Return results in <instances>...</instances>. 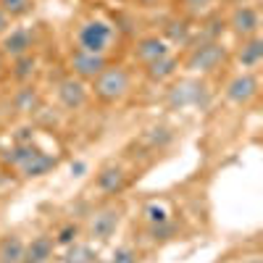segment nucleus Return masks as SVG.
I'll return each instance as SVG.
<instances>
[{
    "label": "nucleus",
    "mask_w": 263,
    "mask_h": 263,
    "mask_svg": "<svg viewBox=\"0 0 263 263\" xmlns=\"http://www.w3.org/2000/svg\"><path fill=\"white\" fill-rule=\"evenodd\" d=\"M260 58H263V40H260V34L242 40V45H239V50H237L239 66H242V69H255V66L260 63Z\"/></svg>",
    "instance_id": "obj_16"
},
{
    "label": "nucleus",
    "mask_w": 263,
    "mask_h": 263,
    "mask_svg": "<svg viewBox=\"0 0 263 263\" xmlns=\"http://www.w3.org/2000/svg\"><path fill=\"white\" fill-rule=\"evenodd\" d=\"M95 187L103 195H119L126 187V171H124V166H119V163L103 166L98 171V177H95Z\"/></svg>",
    "instance_id": "obj_12"
},
{
    "label": "nucleus",
    "mask_w": 263,
    "mask_h": 263,
    "mask_svg": "<svg viewBox=\"0 0 263 263\" xmlns=\"http://www.w3.org/2000/svg\"><path fill=\"white\" fill-rule=\"evenodd\" d=\"M213 3H216V0H182V6H184L187 13H200V11L211 8Z\"/></svg>",
    "instance_id": "obj_26"
},
{
    "label": "nucleus",
    "mask_w": 263,
    "mask_h": 263,
    "mask_svg": "<svg viewBox=\"0 0 263 263\" xmlns=\"http://www.w3.org/2000/svg\"><path fill=\"white\" fill-rule=\"evenodd\" d=\"M227 27L229 32L237 37V40H248V37H255L260 32V13L255 6L250 3H237L234 11L229 13L227 18Z\"/></svg>",
    "instance_id": "obj_6"
},
{
    "label": "nucleus",
    "mask_w": 263,
    "mask_h": 263,
    "mask_svg": "<svg viewBox=\"0 0 263 263\" xmlns=\"http://www.w3.org/2000/svg\"><path fill=\"white\" fill-rule=\"evenodd\" d=\"M24 248L27 242L16 234H6L0 239V263H21L24 260Z\"/></svg>",
    "instance_id": "obj_18"
},
{
    "label": "nucleus",
    "mask_w": 263,
    "mask_h": 263,
    "mask_svg": "<svg viewBox=\"0 0 263 263\" xmlns=\"http://www.w3.org/2000/svg\"><path fill=\"white\" fill-rule=\"evenodd\" d=\"M95 250L84 242H71L63 255V263H95Z\"/></svg>",
    "instance_id": "obj_21"
},
{
    "label": "nucleus",
    "mask_w": 263,
    "mask_h": 263,
    "mask_svg": "<svg viewBox=\"0 0 263 263\" xmlns=\"http://www.w3.org/2000/svg\"><path fill=\"white\" fill-rule=\"evenodd\" d=\"M137 260H140V253L135 248H129V245L116 248L114 255H111V263H137Z\"/></svg>",
    "instance_id": "obj_25"
},
{
    "label": "nucleus",
    "mask_w": 263,
    "mask_h": 263,
    "mask_svg": "<svg viewBox=\"0 0 263 263\" xmlns=\"http://www.w3.org/2000/svg\"><path fill=\"white\" fill-rule=\"evenodd\" d=\"M55 98L66 111H82L87 105V98H90V90H87V82L69 74L55 84Z\"/></svg>",
    "instance_id": "obj_8"
},
{
    "label": "nucleus",
    "mask_w": 263,
    "mask_h": 263,
    "mask_svg": "<svg viewBox=\"0 0 263 263\" xmlns=\"http://www.w3.org/2000/svg\"><path fill=\"white\" fill-rule=\"evenodd\" d=\"M142 69H145V77H147L150 82L161 84V82H166V79H171L174 74H177L179 61L174 58V53H171V55H166V58H161V61H153V63L142 66Z\"/></svg>",
    "instance_id": "obj_17"
},
{
    "label": "nucleus",
    "mask_w": 263,
    "mask_h": 263,
    "mask_svg": "<svg viewBox=\"0 0 263 263\" xmlns=\"http://www.w3.org/2000/svg\"><path fill=\"white\" fill-rule=\"evenodd\" d=\"M229 61V50L221 40L192 42V48L184 58V69L190 74H213Z\"/></svg>",
    "instance_id": "obj_3"
},
{
    "label": "nucleus",
    "mask_w": 263,
    "mask_h": 263,
    "mask_svg": "<svg viewBox=\"0 0 263 263\" xmlns=\"http://www.w3.org/2000/svg\"><path fill=\"white\" fill-rule=\"evenodd\" d=\"M53 248H55V239L48 234H37L32 242L24 248V260L21 263H48L53 258Z\"/></svg>",
    "instance_id": "obj_15"
},
{
    "label": "nucleus",
    "mask_w": 263,
    "mask_h": 263,
    "mask_svg": "<svg viewBox=\"0 0 263 263\" xmlns=\"http://www.w3.org/2000/svg\"><path fill=\"white\" fill-rule=\"evenodd\" d=\"M8 29H11V18L3 13V8H0V37H3Z\"/></svg>",
    "instance_id": "obj_27"
},
{
    "label": "nucleus",
    "mask_w": 263,
    "mask_h": 263,
    "mask_svg": "<svg viewBox=\"0 0 263 263\" xmlns=\"http://www.w3.org/2000/svg\"><path fill=\"white\" fill-rule=\"evenodd\" d=\"M11 105H13V111L21 114V116H34L40 108H42V95L34 84H21L18 90L13 92L11 98Z\"/></svg>",
    "instance_id": "obj_13"
},
{
    "label": "nucleus",
    "mask_w": 263,
    "mask_h": 263,
    "mask_svg": "<svg viewBox=\"0 0 263 263\" xmlns=\"http://www.w3.org/2000/svg\"><path fill=\"white\" fill-rule=\"evenodd\" d=\"M137 6H142V8H156V6H161L163 0H135Z\"/></svg>",
    "instance_id": "obj_28"
},
{
    "label": "nucleus",
    "mask_w": 263,
    "mask_h": 263,
    "mask_svg": "<svg viewBox=\"0 0 263 263\" xmlns=\"http://www.w3.org/2000/svg\"><path fill=\"white\" fill-rule=\"evenodd\" d=\"M3 74H6V55L0 53V77H3Z\"/></svg>",
    "instance_id": "obj_29"
},
{
    "label": "nucleus",
    "mask_w": 263,
    "mask_h": 263,
    "mask_svg": "<svg viewBox=\"0 0 263 263\" xmlns=\"http://www.w3.org/2000/svg\"><path fill=\"white\" fill-rule=\"evenodd\" d=\"M71 171H84V163H71Z\"/></svg>",
    "instance_id": "obj_30"
},
{
    "label": "nucleus",
    "mask_w": 263,
    "mask_h": 263,
    "mask_svg": "<svg viewBox=\"0 0 263 263\" xmlns=\"http://www.w3.org/2000/svg\"><path fill=\"white\" fill-rule=\"evenodd\" d=\"M227 100L234 105H248L258 98V79L253 71H242V74H234L227 82V90H224Z\"/></svg>",
    "instance_id": "obj_9"
},
{
    "label": "nucleus",
    "mask_w": 263,
    "mask_h": 263,
    "mask_svg": "<svg viewBox=\"0 0 263 263\" xmlns=\"http://www.w3.org/2000/svg\"><path fill=\"white\" fill-rule=\"evenodd\" d=\"M34 48V32L27 27H16L8 29L3 37H0V53L6 58H21V55H29Z\"/></svg>",
    "instance_id": "obj_10"
},
{
    "label": "nucleus",
    "mask_w": 263,
    "mask_h": 263,
    "mask_svg": "<svg viewBox=\"0 0 263 263\" xmlns=\"http://www.w3.org/2000/svg\"><path fill=\"white\" fill-rule=\"evenodd\" d=\"M121 216H124V208L116 205V203H108V205H100L90 213V221H87V234L98 242H108L119 224H121Z\"/></svg>",
    "instance_id": "obj_4"
},
{
    "label": "nucleus",
    "mask_w": 263,
    "mask_h": 263,
    "mask_svg": "<svg viewBox=\"0 0 263 263\" xmlns=\"http://www.w3.org/2000/svg\"><path fill=\"white\" fill-rule=\"evenodd\" d=\"M163 40L168 42V45H190L192 42V27L187 24L184 18L179 21H168V27L163 29Z\"/></svg>",
    "instance_id": "obj_20"
},
{
    "label": "nucleus",
    "mask_w": 263,
    "mask_h": 263,
    "mask_svg": "<svg viewBox=\"0 0 263 263\" xmlns=\"http://www.w3.org/2000/svg\"><path fill=\"white\" fill-rule=\"evenodd\" d=\"M55 166H58V158L37 147V153L18 168V174H21L24 179H37V177H45V174H50Z\"/></svg>",
    "instance_id": "obj_14"
},
{
    "label": "nucleus",
    "mask_w": 263,
    "mask_h": 263,
    "mask_svg": "<svg viewBox=\"0 0 263 263\" xmlns=\"http://www.w3.org/2000/svg\"><path fill=\"white\" fill-rule=\"evenodd\" d=\"M0 8L8 18H24L27 13H32L34 0H0Z\"/></svg>",
    "instance_id": "obj_22"
},
{
    "label": "nucleus",
    "mask_w": 263,
    "mask_h": 263,
    "mask_svg": "<svg viewBox=\"0 0 263 263\" xmlns=\"http://www.w3.org/2000/svg\"><path fill=\"white\" fill-rule=\"evenodd\" d=\"M77 237H79V224L69 221V224H63V227L58 229V234H55V242L69 248L71 242H77Z\"/></svg>",
    "instance_id": "obj_24"
},
{
    "label": "nucleus",
    "mask_w": 263,
    "mask_h": 263,
    "mask_svg": "<svg viewBox=\"0 0 263 263\" xmlns=\"http://www.w3.org/2000/svg\"><path fill=\"white\" fill-rule=\"evenodd\" d=\"M166 55H171V45H168L163 37H158V34L140 37L137 45H135V61L142 63V66H147L153 61H161Z\"/></svg>",
    "instance_id": "obj_11"
},
{
    "label": "nucleus",
    "mask_w": 263,
    "mask_h": 263,
    "mask_svg": "<svg viewBox=\"0 0 263 263\" xmlns=\"http://www.w3.org/2000/svg\"><path fill=\"white\" fill-rule=\"evenodd\" d=\"M34 74H37V58H34L32 53L11 61V77H13L18 84H32Z\"/></svg>",
    "instance_id": "obj_19"
},
{
    "label": "nucleus",
    "mask_w": 263,
    "mask_h": 263,
    "mask_svg": "<svg viewBox=\"0 0 263 263\" xmlns=\"http://www.w3.org/2000/svg\"><path fill=\"white\" fill-rule=\"evenodd\" d=\"M145 221L150 224V227H163V224H168L171 218H168V208L163 205V203H147L145 205Z\"/></svg>",
    "instance_id": "obj_23"
},
{
    "label": "nucleus",
    "mask_w": 263,
    "mask_h": 263,
    "mask_svg": "<svg viewBox=\"0 0 263 263\" xmlns=\"http://www.w3.org/2000/svg\"><path fill=\"white\" fill-rule=\"evenodd\" d=\"M108 66V55H98V53H87L74 48L69 55V74L82 79V82H92L103 69Z\"/></svg>",
    "instance_id": "obj_7"
},
{
    "label": "nucleus",
    "mask_w": 263,
    "mask_h": 263,
    "mask_svg": "<svg viewBox=\"0 0 263 263\" xmlns=\"http://www.w3.org/2000/svg\"><path fill=\"white\" fill-rule=\"evenodd\" d=\"M208 98V84L203 79H179L168 90V105L171 108H190V105H203Z\"/></svg>",
    "instance_id": "obj_5"
},
{
    "label": "nucleus",
    "mask_w": 263,
    "mask_h": 263,
    "mask_svg": "<svg viewBox=\"0 0 263 263\" xmlns=\"http://www.w3.org/2000/svg\"><path fill=\"white\" fill-rule=\"evenodd\" d=\"M132 90V74L121 63H108L105 69L92 79V95L103 105H116L121 103Z\"/></svg>",
    "instance_id": "obj_2"
},
{
    "label": "nucleus",
    "mask_w": 263,
    "mask_h": 263,
    "mask_svg": "<svg viewBox=\"0 0 263 263\" xmlns=\"http://www.w3.org/2000/svg\"><path fill=\"white\" fill-rule=\"evenodd\" d=\"M114 37H116V27L103 16H90L79 21L74 32L77 48L87 53H98V55H108V50L114 45Z\"/></svg>",
    "instance_id": "obj_1"
}]
</instances>
